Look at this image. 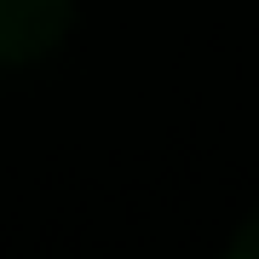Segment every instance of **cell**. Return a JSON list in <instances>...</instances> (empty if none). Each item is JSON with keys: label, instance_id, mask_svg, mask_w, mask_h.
I'll return each instance as SVG.
<instances>
[{"label": "cell", "instance_id": "obj_1", "mask_svg": "<svg viewBox=\"0 0 259 259\" xmlns=\"http://www.w3.org/2000/svg\"><path fill=\"white\" fill-rule=\"evenodd\" d=\"M75 0H0V64H35L69 35Z\"/></svg>", "mask_w": 259, "mask_h": 259}, {"label": "cell", "instance_id": "obj_2", "mask_svg": "<svg viewBox=\"0 0 259 259\" xmlns=\"http://www.w3.org/2000/svg\"><path fill=\"white\" fill-rule=\"evenodd\" d=\"M225 259H259V213L236 231V242H231V253H225Z\"/></svg>", "mask_w": 259, "mask_h": 259}]
</instances>
